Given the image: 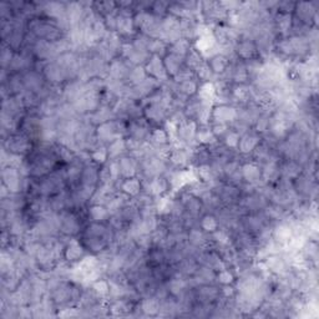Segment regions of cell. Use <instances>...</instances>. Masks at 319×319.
<instances>
[{
	"instance_id": "obj_11",
	"label": "cell",
	"mask_w": 319,
	"mask_h": 319,
	"mask_svg": "<svg viewBox=\"0 0 319 319\" xmlns=\"http://www.w3.org/2000/svg\"><path fill=\"white\" fill-rule=\"evenodd\" d=\"M90 216L95 222H102L109 216V211L108 208H105L100 205H95V206L91 207Z\"/></svg>"
},
{
	"instance_id": "obj_10",
	"label": "cell",
	"mask_w": 319,
	"mask_h": 319,
	"mask_svg": "<svg viewBox=\"0 0 319 319\" xmlns=\"http://www.w3.org/2000/svg\"><path fill=\"white\" fill-rule=\"evenodd\" d=\"M220 227V223H218V220L216 217L211 215H207L203 217V220L201 221V228L205 229L206 232L213 233L216 232Z\"/></svg>"
},
{
	"instance_id": "obj_1",
	"label": "cell",
	"mask_w": 319,
	"mask_h": 319,
	"mask_svg": "<svg viewBox=\"0 0 319 319\" xmlns=\"http://www.w3.org/2000/svg\"><path fill=\"white\" fill-rule=\"evenodd\" d=\"M212 117L215 119L216 124H224L227 122H235L237 119V109L228 106V105H221L215 108L212 112Z\"/></svg>"
},
{
	"instance_id": "obj_2",
	"label": "cell",
	"mask_w": 319,
	"mask_h": 319,
	"mask_svg": "<svg viewBox=\"0 0 319 319\" xmlns=\"http://www.w3.org/2000/svg\"><path fill=\"white\" fill-rule=\"evenodd\" d=\"M259 145V137L253 132H246L239 137V143H238V148L239 151L243 154H250L255 150L257 146Z\"/></svg>"
},
{
	"instance_id": "obj_13",
	"label": "cell",
	"mask_w": 319,
	"mask_h": 319,
	"mask_svg": "<svg viewBox=\"0 0 319 319\" xmlns=\"http://www.w3.org/2000/svg\"><path fill=\"white\" fill-rule=\"evenodd\" d=\"M218 281L222 283V285L227 286V285H231L233 281H235V276L232 274V272H229V270H227V268H224V270L220 271V274H218Z\"/></svg>"
},
{
	"instance_id": "obj_7",
	"label": "cell",
	"mask_w": 319,
	"mask_h": 319,
	"mask_svg": "<svg viewBox=\"0 0 319 319\" xmlns=\"http://www.w3.org/2000/svg\"><path fill=\"white\" fill-rule=\"evenodd\" d=\"M122 192L128 196H139L141 191V183L137 178H126L121 185Z\"/></svg>"
},
{
	"instance_id": "obj_5",
	"label": "cell",
	"mask_w": 319,
	"mask_h": 319,
	"mask_svg": "<svg viewBox=\"0 0 319 319\" xmlns=\"http://www.w3.org/2000/svg\"><path fill=\"white\" fill-rule=\"evenodd\" d=\"M119 166L120 176L122 175L125 178H130V177H132L136 174V162H135V160L131 159V157H121V160L119 161Z\"/></svg>"
},
{
	"instance_id": "obj_4",
	"label": "cell",
	"mask_w": 319,
	"mask_h": 319,
	"mask_svg": "<svg viewBox=\"0 0 319 319\" xmlns=\"http://www.w3.org/2000/svg\"><path fill=\"white\" fill-rule=\"evenodd\" d=\"M242 178L246 180L248 183H255L258 180H261L262 172L261 168L255 163H246L243 167L241 168Z\"/></svg>"
},
{
	"instance_id": "obj_6",
	"label": "cell",
	"mask_w": 319,
	"mask_h": 319,
	"mask_svg": "<svg viewBox=\"0 0 319 319\" xmlns=\"http://www.w3.org/2000/svg\"><path fill=\"white\" fill-rule=\"evenodd\" d=\"M207 64L209 65L211 70L216 75V74H223L231 63L226 56H223L222 54H217V55L212 56L209 63H207Z\"/></svg>"
},
{
	"instance_id": "obj_3",
	"label": "cell",
	"mask_w": 319,
	"mask_h": 319,
	"mask_svg": "<svg viewBox=\"0 0 319 319\" xmlns=\"http://www.w3.org/2000/svg\"><path fill=\"white\" fill-rule=\"evenodd\" d=\"M146 70L147 73L152 76V79H160L161 75H163L166 78V71H165V65L161 61V58L157 55H152L151 58L148 59L147 65H146Z\"/></svg>"
},
{
	"instance_id": "obj_9",
	"label": "cell",
	"mask_w": 319,
	"mask_h": 319,
	"mask_svg": "<svg viewBox=\"0 0 319 319\" xmlns=\"http://www.w3.org/2000/svg\"><path fill=\"white\" fill-rule=\"evenodd\" d=\"M150 139H151L152 144L156 146H163L167 145V140L170 139L166 132V130L162 128H156L152 132H150Z\"/></svg>"
},
{
	"instance_id": "obj_12",
	"label": "cell",
	"mask_w": 319,
	"mask_h": 319,
	"mask_svg": "<svg viewBox=\"0 0 319 319\" xmlns=\"http://www.w3.org/2000/svg\"><path fill=\"white\" fill-rule=\"evenodd\" d=\"M108 157H109V152L105 147L96 148V150H94L93 154H91V159H93L94 162L96 163H104Z\"/></svg>"
},
{
	"instance_id": "obj_8",
	"label": "cell",
	"mask_w": 319,
	"mask_h": 319,
	"mask_svg": "<svg viewBox=\"0 0 319 319\" xmlns=\"http://www.w3.org/2000/svg\"><path fill=\"white\" fill-rule=\"evenodd\" d=\"M65 257L67 261H80L82 257V247L76 241L70 242L65 248Z\"/></svg>"
}]
</instances>
